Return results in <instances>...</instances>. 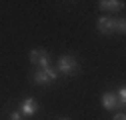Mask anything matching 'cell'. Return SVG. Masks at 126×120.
Segmentation results:
<instances>
[{"instance_id":"2","label":"cell","mask_w":126,"mask_h":120,"mask_svg":"<svg viewBox=\"0 0 126 120\" xmlns=\"http://www.w3.org/2000/svg\"><path fill=\"white\" fill-rule=\"evenodd\" d=\"M56 70L50 66V68H40L36 74H34V82L36 84H46V82H52V80H56Z\"/></svg>"},{"instance_id":"11","label":"cell","mask_w":126,"mask_h":120,"mask_svg":"<svg viewBox=\"0 0 126 120\" xmlns=\"http://www.w3.org/2000/svg\"><path fill=\"white\" fill-rule=\"evenodd\" d=\"M112 120H126V116H124V114H122V112H120V114H116V116H114V118H112Z\"/></svg>"},{"instance_id":"10","label":"cell","mask_w":126,"mask_h":120,"mask_svg":"<svg viewBox=\"0 0 126 120\" xmlns=\"http://www.w3.org/2000/svg\"><path fill=\"white\" fill-rule=\"evenodd\" d=\"M10 120H22V112H18V110L12 112V114H10Z\"/></svg>"},{"instance_id":"4","label":"cell","mask_w":126,"mask_h":120,"mask_svg":"<svg viewBox=\"0 0 126 120\" xmlns=\"http://www.w3.org/2000/svg\"><path fill=\"white\" fill-rule=\"evenodd\" d=\"M98 30H100L102 34L116 32V20L114 18H108V16H100L98 18Z\"/></svg>"},{"instance_id":"6","label":"cell","mask_w":126,"mask_h":120,"mask_svg":"<svg viewBox=\"0 0 126 120\" xmlns=\"http://www.w3.org/2000/svg\"><path fill=\"white\" fill-rule=\"evenodd\" d=\"M102 106H104L106 110H114V108L118 106L116 94H114V92H106V94L102 96Z\"/></svg>"},{"instance_id":"7","label":"cell","mask_w":126,"mask_h":120,"mask_svg":"<svg viewBox=\"0 0 126 120\" xmlns=\"http://www.w3.org/2000/svg\"><path fill=\"white\" fill-rule=\"evenodd\" d=\"M122 4L124 2H120V0H102V2H98V6L102 8V10H120L122 8Z\"/></svg>"},{"instance_id":"5","label":"cell","mask_w":126,"mask_h":120,"mask_svg":"<svg viewBox=\"0 0 126 120\" xmlns=\"http://www.w3.org/2000/svg\"><path fill=\"white\" fill-rule=\"evenodd\" d=\"M38 112V104H36V100L34 98H26L24 102H22V114H26V116H34Z\"/></svg>"},{"instance_id":"1","label":"cell","mask_w":126,"mask_h":120,"mask_svg":"<svg viewBox=\"0 0 126 120\" xmlns=\"http://www.w3.org/2000/svg\"><path fill=\"white\" fill-rule=\"evenodd\" d=\"M30 62L34 66H40V68H50V58H48V52L42 50V48H36L30 52Z\"/></svg>"},{"instance_id":"3","label":"cell","mask_w":126,"mask_h":120,"mask_svg":"<svg viewBox=\"0 0 126 120\" xmlns=\"http://www.w3.org/2000/svg\"><path fill=\"white\" fill-rule=\"evenodd\" d=\"M58 70L64 72V74H74L78 70V62L74 56H62L60 62H58Z\"/></svg>"},{"instance_id":"12","label":"cell","mask_w":126,"mask_h":120,"mask_svg":"<svg viewBox=\"0 0 126 120\" xmlns=\"http://www.w3.org/2000/svg\"><path fill=\"white\" fill-rule=\"evenodd\" d=\"M64 120H68V118H64Z\"/></svg>"},{"instance_id":"9","label":"cell","mask_w":126,"mask_h":120,"mask_svg":"<svg viewBox=\"0 0 126 120\" xmlns=\"http://www.w3.org/2000/svg\"><path fill=\"white\" fill-rule=\"evenodd\" d=\"M116 32H120V34L126 32V20H124V18H118V20H116Z\"/></svg>"},{"instance_id":"8","label":"cell","mask_w":126,"mask_h":120,"mask_svg":"<svg viewBox=\"0 0 126 120\" xmlns=\"http://www.w3.org/2000/svg\"><path fill=\"white\" fill-rule=\"evenodd\" d=\"M116 100H118V106H124V102H126V90H124V88H120V90H118Z\"/></svg>"}]
</instances>
